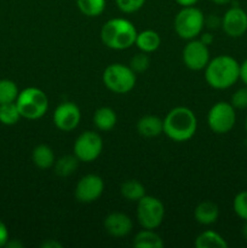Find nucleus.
<instances>
[{"mask_svg":"<svg viewBox=\"0 0 247 248\" xmlns=\"http://www.w3.org/2000/svg\"><path fill=\"white\" fill-rule=\"evenodd\" d=\"M205 79L212 89H229L240 79V63L229 55L217 56L206 65Z\"/></svg>","mask_w":247,"mask_h":248,"instance_id":"obj_1","label":"nucleus"},{"mask_svg":"<svg viewBox=\"0 0 247 248\" xmlns=\"http://www.w3.org/2000/svg\"><path fill=\"white\" fill-rule=\"evenodd\" d=\"M198 119L191 109L177 107L164 119V133L174 142L189 140L196 132Z\"/></svg>","mask_w":247,"mask_h":248,"instance_id":"obj_2","label":"nucleus"},{"mask_svg":"<svg viewBox=\"0 0 247 248\" xmlns=\"http://www.w3.org/2000/svg\"><path fill=\"white\" fill-rule=\"evenodd\" d=\"M137 29L126 18H111L101 28V40L111 50H126L135 45Z\"/></svg>","mask_w":247,"mask_h":248,"instance_id":"obj_3","label":"nucleus"},{"mask_svg":"<svg viewBox=\"0 0 247 248\" xmlns=\"http://www.w3.org/2000/svg\"><path fill=\"white\" fill-rule=\"evenodd\" d=\"M21 116L28 120L43 118L48 109V98L43 90L38 87H27L19 91L16 99Z\"/></svg>","mask_w":247,"mask_h":248,"instance_id":"obj_4","label":"nucleus"},{"mask_svg":"<svg viewBox=\"0 0 247 248\" xmlns=\"http://www.w3.org/2000/svg\"><path fill=\"white\" fill-rule=\"evenodd\" d=\"M205 26L202 11L195 6L182 7L174 18V31L179 38L191 40L199 36Z\"/></svg>","mask_w":247,"mask_h":248,"instance_id":"obj_5","label":"nucleus"},{"mask_svg":"<svg viewBox=\"0 0 247 248\" xmlns=\"http://www.w3.org/2000/svg\"><path fill=\"white\" fill-rule=\"evenodd\" d=\"M103 82L114 93H128L136 85V73L130 65L113 63L104 69Z\"/></svg>","mask_w":247,"mask_h":248,"instance_id":"obj_6","label":"nucleus"},{"mask_svg":"<svg viewBox=\"0 0 247 248\" xmlns=\"http://www.w3.org/2000/svg\"><path fill=\"white\" fill-rule=\"evenodd\" d=\"M236 123V113L232 103L217 102L211 107L207 114V125L211 131L217 135H225L230 132Z\"/></svg>","mask_w":247,"mask_h":248,"instance_id":"obj_7","label":"nucleus"},{"mask_svg":"<svg viewBox=\"0 0 247 248\" xmlns=\"http://www.w3.org/2000/svg\"><path fill=\"white\" fill-rule=\"evenodd\" d=\"M165 217V206L154 196L144 195L137 205V219L144 229H156Z\"/></svg>","mask_w":247,"mask_h":248,"instance_id":"obj_8","label":"nucleus"},{"mask_svg":"<svg viewBox=\"0 0 247 248\" xmlns=\"http://www.w3.org/2000/svg\"><path fill=\"white\" fill-rule=\"evenodd\" d=\"M73 149L79 161L92 162L101 155L103 150V140L94 131H85L77 138Z\"/></svg>","mask_w":247,"mask_h":248,"instance_id":"obj_9","label":"nucleus"},{"mask_svg":"<svg viewBox=\"0 0 247 248\" xmlns=\"http://www.w3.org/2000/svg\"><path fill=\"white\" fill-rule=\"evenodd\" d=\"M182 57H183L184 64L190 70L205 69L206 65L210 62V50H208V46L205 45L201 40L191 39L184 46Z\"/></svg>","mask_w":247,"mask_h":248,"instance_id":"obj_10","label":"nucleus"},{"mask_svg":"<svg viewBox=\"0 0 247 248\" xmlns=\"http://www.w3.org/2000/svg\"><path fill=\"white\" fill-rule=\"evenodd\" d=\"M104 191V182L97 174H86L75 188V198L79 202L91 203L98 200Z\"/></svg>","mask_w":247,"mask_h":248,"instance_id":"obj_11","label":"nucleus"},{"mask_svg":"<svg viewBox=\"0 0 247 248\" xmlns=\"http://www.w3.org/2000/svg\"><path fill=\"white\" fill-rule=\"evenodd\" d=\"M81 119L79 107L73 102H63L53 113V124L56 127L64 132H69L77 127Z\"/></svg>","mask_w":247,"mask_h":248,"instance_id":"obj_12","label":"nucleus"},{"mask_svg":"<svg viewBox=\"0 0 247 248\" xmlns=\"http://www.w3.org/2000/svg\"><path fill=\"white\" fill-rule=\"evenodd\" d=\"M222 28L230 38H240L247 31V12L239 6H232L222 17Z\"/></svg>","mask_w":247,"mask_h":248,"instance_id":"obj_13","label":"nucleus"},{"mask_svg":"<svg viewBox=\"0 0 247 248\" xmlns=\"http://www.w3.org/2000/svg\"><path fill=\"white\" fill-rule=\"evenodd\" d=\"M132 227V220L125 213L113 212L104 219V229L113 237L126 236L131 232Z\"/></svg>","mask_w":247,"mask_h":248,"instance_id":"obj_14","label":"nucleus"},{"mask_svg":"<svg viewBox=\"0 0 247 248\" xmlns=\"http://www.w3.org/2000/svg\"><path fill=\"white\" fill-rule=\"evenodd\" d=\"M137 131L143 137H157L164 132V120L159 116L144 115L138 120Z\"/></svg>","mask_w":247,"mask_h":248,"instance_id":"obj_15","label":"nucleus"},{"mask_svg":"<svg viewBox=\"0 0 247 248\" xmlns=\"http://www.w3.org/2000/svg\"><path fill=\"white\" fill-rule=\"evenodd\" d=\"M194 217L199 224L211 225L217 222L219 217V208L212 201H202L196 206Z\"/></svg>","mask_w":247,"mask_h":248,"instance_id":"obj_16","label":"nucleus"},{"mask_svg":"<svg viewBox=\"0 0 247 248\" xmlns=\"http://www.w3.org/2000/svg\"><path fill=\"white\" fill-rule=\"evenodd\" d=\"M160 44H161V38L159 34L152 29H147V31L137 33L135 45H137V47L142 52L152 53L160 47Z\"/></svg>","mask_w":247,"mask_h":248,"instance_id":"obj_17","label":"nucleus"},{"mask_svg":"<svg viewBox=\"0 0 247 248\" xmlns=\"http://www.w3.org/2000/svg\"><path fill=\"white\" fill-rule=\"evenodd\" d=\"M116 113L109 107H102L96 110L93 115V124L99 131L108 132L116 125Z\"/></svg>","mask_w":247,"mask_h":248,"instance_id":"obj_18","label":"nucleus"},{"mask_svg":"<svg viewBox=\"0 0 247 248\" xmlns=\"http://www.w3.org/2000/svg\"><path fill=\"white\" fill-rule=\"evenodd\" d=\"M31 159L36 167L41 170H47L55 165V153L48 145L40 144L34 148Z\"/></svg>","mask_w":247,"mask_h":248,"instance_id":"obj_19","label":"nucleus"},{"mask_svg":"<svg viewBox=\"0 0 247 248\" xmlns=\"http://www.w3.org/2000/svg\"><path fill=\"white\" fill-rule=\"evenodd\" d=\"M196 248H227L228 242L224 237L213 230L202 232L195 240Z\"/></svg>","mask_w":247,"mask_h":248,"instance_id":"obj_20","label":"nucleus"},{"mask_svg":"<svg viewBox=\"0 0 247 248\" xmlns=\"http://www.w3.org/2000/svg\"><path fill=\"white\" fill-rule=\"evenodd\" d=\"M133 246L137 248H162L164 241L154 230L144 229L135 236Z\"/></svg>","mask_w":247,"mask_h":248,"instance_id":"obj_21","label":"nucleus"},{"mask_svg":"<svg viewBox=\"0 0 247 248\" xmlns=\"http://www.w3.org/2000/svg\"><path fill=\"white\" fill-rule=\"evenodd\" d=\"M121 195L128 201H139L145 195V188L140 182L136 179H128L121 184Z\"/></svg>","mask_w":247,"mask_h":248,"instance_id":"obj_22","label":"nucleus"},{"mask_svg":"<svg viewBox=\"0 0 247 248\" xmlns=\"http://www.w3.org/2000/svg\"><path fill=\"white\" fill-rule=\"evenodd\" d=\"M79 160L75 155H64L55 161V173L60 177H68L77 169Z\"/></svg>","mask_w":247,"mask_h":248,"instance_id":"obj_23","label":"nucleus"},{"mask_svg":"<svg viewBox=\"0 0 247 248\" xmlns=\"http://www.w3.org/2000/svg\"><path fill=\"white\" fill-rule=\"evenodd\" d=\"M80 12L87 17H97L106 10V0H77Z\"/></svg>","mask_w":247,"mask_h":248,"instance_id":"obj_24","label":"nucleus"},{"mask_svg":"<svg viewBox=\"0 0 247 248\" xmlns=\"http://www.w3.org/2000/svg\"><path fill=\"white\" fill-rule=\"evenodd\" d=\"M21 118V113H19L18 108H17L16 102L0 104V123L2 125H16Z\"/></svg>","mask_w":247,"mask_h":248,"instance_id":"obj_25","label":"nucleus"},{"mask_svg":"<svg viewBox=\"0 0 247 248\" xmlns=\"http://www.w3.org/2000/svg\"><path fill=\"white\" fill-rule=\"evenodd\" d=\"M19 90L16 82L9 79L0 80V104L16 102Z\"/></svg>","mask_w":247,"mask_h":248,"instance_id":"obj_26","label":"nucleus"},{"mask_svg":"<svg viewBox=\"0 0 247 248\" xmlns=\"http://www.w3.org/2000/svg\"><path fill=\"white\" fill-rule=\"evenodd\" d=\"M232 208H234V212L240 219L247 220V190L240 191L239 194H236V196L234 198L232 201Z\"/></svg>","mask_w":247,"mask_h":248,"instance_id":"obj_27","label":"nucleus"},{"mask_svg":"<svg viewBox=\"0 0 247 248\" xmlns=\"http://www.w3.org/2000/svg\"><path fill=\"white\" fill-rule=\"evenodd\" d=\"M150 60L148 57V53L142 52L140 51L139 53H136L130 61V67L131 69L135 73H143L149 68Z\"/></svg>","mask_w":247,"mask_h":248,"instance_id":"obj_28","label":"nucleus"},{"mask_svg":"<svg viewBox=\"0 0 247 248\" xmlns=\"http://www.w3.org/2000/svg\"><path fill=\"white\" fill-rule=\"evenodd\" d=\"M119 10L124 14H133L142 9L145 4V0H115Z\"/></svg>","mask_w":247,"mask_h":248,"instance_id":"obj_29","label":"nucleus"},{"mask_svg":"<svg viewBox=\"0 0 247 248\" xmlns=\"http://www.w3.org/2000/svg\"><path fill=\"white\" fill-rule=\"evenodd\" d=\"M230 103L235 109H247V86L235 91L232 93Z\"/></svg>","mask_w":247,"mask_h":248,"instance_id":"obj_30","label":"nucleus"},{"mask_svg":"<svg viewBox=\"0 0 247 248\" xmlns=\"http://www.w3.org/2000/svg\"><path fill=\"white\" fill-rule=\"evenodd\" d=\"M9 240H10L9 229H7L6 224L0 219V248L6 246Z\"/></svg>","mask_w":247,"mask_h":248,"instance_id":"obj_31","label":"nucleus"},{"mask_svg":"<svg viewBox=\"0 0 247 248\" xmlns=\"http://www.w3.org/2000/svg\"><path fill=\"white\" fill-rule=\"evenodd\" d=\"M240 79L247 86V58L240 64Z\"/></svg>","mask_w":247,"mask_h":248,"instance_id":"obj_32","label":"nucleus"},{"mask_svg":"<svg viewBox=\"0 0 247 248\" xmlns=\"http://www.w3.org/2000/svg\"><path fill=\"white\" fill-rule=\"evenodd\" d=\"M62 247H63L62 244H60L57 240H53V239H48L41 244V248H62Z\"/></svg>","mask_w":247,"mask_h":248,"instance_id":"obj_33","label":"nucleus"},{"mask_svg":"<svg viewBox=\"0 0 247 248\" xmlns=\"http://www.w3.org/2000/svg\"><path fill=\"white\" fill-rule=\"evenodd\" d=\"M205 23H207L210 28H217V27H219L222 24V19H219L216 16H211V18L208 21L205 19Z\"/></svg>","mask_w":247,"mask_h":248,"instance_id":"obj_34","label":"nucleus"},{"mask_svg":"<svg viewBox=\"0 0 247 248\" xmlns=\"http://www.w3.org/2000/svg\"><path fill=\"white\" fill-rule=\"evenodd\" d=\"M199 0H176V2L178 5H181L182 7H186V6H195V4L198 2Z\"/></svg>","mask_w":247,"mask_h":248,"instance_id":"obj_35","label":"nucleus"},{"mask_svg":"<svg viewBox=\"0 0 247 248\" xmlns=\"http://www.w3.org/2000/svg\"><path fill=\"white\" fill-rule=\"evenodd\" d=\"M201 41H202L203 44H205V45H211V44H212V41H213V35L212 34H210V33H206V34H202V36H201V39H200Z\"/></svg>","mask_w":247,"mask_h":248,"instance_id":"obj_36","label":"nucleus"},{"mask_svg":"<svg viewBox=\"0 0 247 248\" xmlns=\"http://www.w3.org/2000/svg\"><path fill=\"white\" fill-rule=\"evenodd\" d=\"M5 247H9V248H22L23 247V244H22L21 241H18V240H12V241H7L6 246Z\"/></svg>","mask_w":247,"mask_h":248,"instance_id":"obj_37","label":"nucleus"},{"mask_svg":"<svg viewBox=\"0 0 247 248\" xmlns=\"http://www.w3.org/2000/svg\"><path fill=\"white\" fill-rule=\"evenodd\" d=\"M241 234H242V236H244V239L247 241V220H245L244 225H242Z\"/></svg>","mask_w":247,"mask_h":248,"instance_id":"obj_38","label":"nucleus"},{"mask_svg":"<svg viewBox=\"0 0 247 248\" xmlns=\"http://www.w3.org/2000/svg\"><path fill=\"white\" fill-rule=\"evenodd\" d=\"M212 1L217 5H227L232 2V0H212Z\"/></svg>","mask_w":247,"mask_h":248,"instance_id":"obj_39","label":"nucleus"},{"mask_svg":"<svg viewBox=\"0 0 247 248\" xmlns=\"http://www.w3.org/2000/svg\"><path fill=\"white\" fill-rule=\"evenodd\" d=\"M245 130H246L247 132V118H246V121H245Z\"/></svg>","mask_w":247,"mask_h":248,"instance_id":"obj_40","label":"nucleus"}]
</instances>
